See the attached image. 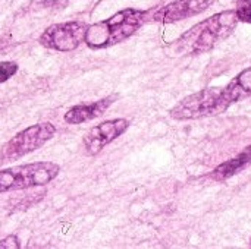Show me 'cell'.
I'll use <instances>...</instances> for the list:
<instances>
[{
	"mask_svg": "<svg viewBox=\"0 0 251 249\" xmlns=\"http://www.w3.org/2000/svg\"><path fill=\"white\" fill-rule=\"evenodd\" d=\"M238 23L235 10H224L199 22L175 41V51L182 56L201 54L228 38Z\"/></svg>",
	"mask_w": 251,
	"mask_h": 249,
	"instance_id": "1",
	"label": "cell"
},
{
	"mask_svg": "<svg viewBox=\"0 0 251 249\" xmlns=\"http://www.w3.org/2000/svg\"><path fill=\"white\" fill-rule=\"evenodd\" d=\"M147 12L137 9H124L106 21L90 25L84 43L90 48H106L129 38L144 23Z\"/></svg>",
	"mask_w": 251,
	"mask_h": 249,
	"instance_id": "2",
	"label": "cell"
},
{
	"mask_svg": "<svg viewBox=\"0 0 251 249\" xmlns=\"http://www.w3.org/2000/svg\"><path fill=\"white\" fill-rule=\"evenodd\" d=\"M59 172V164L51 161H37L0 170V194L47 185L57 178Z\"/></svg>",
	"mask_w": 251,
	"mask_h": 249,
	"instance_id": "3",
	"label": "cell"
},
{
	"mask_svg": "<svg viewBox=\"0 0 251 249\" xmlns=\"http://www.w3.org/2000/svg\"><path fill=\"white\" fill-rule=\"evenodd\" d=\"M228 107L229 104L224 97V88L210 87L182 98L169 114L176 120H191L224 113Z\"/></svg>",
	"mask_w": 251,
	"mask_h": 249,
	"instance_id": "4",
	"label": "cell"
},
{
	"mask_svg": "<svg viewBox=\"0 0 251 249\" xmlns=\"http://www.w3.org/2000/svg\"><path fill=\"white\" fill-rule=\"evenodd\" d=\"M56 134V128L46 122L29 126L9 139L0 150V164L18 160L38 148H41Z\"/></svg>",
	"mask_w": 251,
	"mask_h": 249,
	"instance_id": "5",
	"label": "cell"
},
{
	"mask_svg": "<svg viewBox=\"0 0 251 249\" xmlns=\"http://www.w3.org/2000/svg\"><path fill=\"white\" fill-rule=\"evenodd\" d=\"M87 28L88 25L81 21L54 23L41 34L40 44L57 51L75 50L85 40Z\"/></svg>",
	"mask_w": 251,
	"mask_h": 249,
	"instance_id": "6",
	"label": "cell"
},
{
	"mask_svg": "<svg viewBox=\"0 0 251 249\" xmlns=\"http://www.w3.org/2000/svg\"><path fill=\"white\" fill-rule=\"evenodd\" d=\"M128 126L129 122L126 119H112L91 128L82 139L85 154L88 156L99 154L106 145H109L116 138H119L128 129Z\"/></svg>",
	"mask_w": 251,
	"mask_h": 249,
	"instance_id": "7",
	"label": "cell"
},
{
	"mask_svg": "<svg viewBox=\"0 0 251 249\" xmlns=\"http://www.w3.org/2000/svg\"><path fill=\"white\" fill-rule=\"evenodd\" d=\"M213 0H174L154 12L153 21L162 23L178 22L204 12Z\"/></svg>",
	"mask_w": 251,
	"mask_h": 249,
	"instance_id": "8",
	"label": "cell"
},
{
	"mask_svg": "<svg viewBox=\"0 0 251 249\" xmlns=\"http://www.w3.org/2000/svg\"><path fill=\"white\" fill-rule=\"evenodd\" d=\"M116 100V95H109L106 98H101L99 101H94L91 104H78L71 107L66 113H65V122L71 123V125H79L84 122H90L93 119H97L99 116H101L109 107L110 104Z\"/></svg>",
	"mask_w": 251,
	"mask_h": 249,
	"instance_id": "9",
	"label": "cell"
},
{
	"mask_svg": "<svg viewBox=\"0 0 251 249\" xmlns=\"http://www.w3.org/2000/svg\"><path fill=\"white\" fill-rule=\"evenodd\" d=\"M224 97L229 106L235 101L251 97V68L244 69L224 88Z\"/></svg>",
	"mask_w": 251,
	"mask_h": 249,
	"instance_id": "10",
	"label": "cell"
},
{
	"mask_svg": "<svg viewBox=\"0 0 251 249\" xmlns=\"http://www.w3.org/2000/svg\"><path fill=\"white\" fill-rule=\"evenodd\" d=\"M249 164H251V145H249L243 153H240L237 157H234L232 160L229 161H225L222 163L221 166H218L210 178L215 179V181H225L228 178H232L234 175H237L238 172L244 170Z\"/></svg>",
	"mask_w": 251,
	"mask_h": 249,
	"instance_id": "11",
	"label": "cell"
},
{
	"mask_svg": "<svg viewBox=\"0 0 251 249\" xmlns=\"http://www.w3.org/2000/svg\"><path fill=\"white\" fill-rule=\"evenodd\" d=\"M235 13H237L238 21L251 23V0H238Z\"/></svg>",
	"mask_w": 251,
	"mask_h": 249,
	"instance_id": "12",
	"label": "cell"
},
{
	"mask_svg": "<svg viewBox=\"0 0 251 249\" xmlns=\"http://www.w3.org/2000/svg\"><path fill=\"white\" fill-rule=\"evenodd\" d=\"M18 70V65L15 62H0V84L12 78Z\"/></svg>",
	"mask_w": 251,
	"mask_h": 249,
	"instance_id": "13",
	"label": "cell"
},
{
	"mask_svg": "<svg viewBox=\"0 0 251 249\" xmlns=\"http://www.w3.org/2000/svg\"><path fill=\"white\" fill-rule=\"evenodd\" d=\"M0 248L1 249H19L21 244L16 236H7L3 241H0Z\"/></svg>",
	"mask_w": 251,
	"mask_h": 249,
	"instance_id": "14",
	"label": "cell"
},
{
	"mask_svg": "<svg viewBox=\"0 0 251 249\" xmlns=\"http://www.w3.org/2000/svg\"><path fill=\"white\" fill-rule=\"evenodd\" d=\"M68 1L69 0H41V4L50 9H63L68 6Z\"/></svg>",
	"mask_w": 251,
	"mask_h": 249,
	"instance_id": "15",
	"label": "cell"
}]
</instances>
